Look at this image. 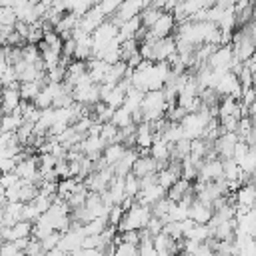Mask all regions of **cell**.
<instances>
[{"label": "cell", "instance_id": "4316f807", "mask_svg": "<svg viewBox=\"0 0 256 256\" xmlns=\"http://www.w3.org/2000/svg\"><path fill=\"white\" fill-rule=\"evenodd\" d=\"M14 30H16L24 40H26V38H28V34H30V24H28V22H22V20H16Z\"/></svg>", "mask_w": 256, "mask_h": 256}, {"label": "cell", "instance_id": "6da1fadb", "mask_svg": "<svg viewBox=\"0 0 256 256\" xmlns=\"http://www.w3.org/2000/svg\"><path fill=\"white\" fill-rule=\"evenodd\" d=\"M150 156L158 162V170L164 168V166L170 162V156H172V144L166 142L164 138L156 136L154 142L150 144Z\"/></svg>", "mask_w": 256, "mask_h": 256}, {"label": "cell", "instance_id": "7402d4cb", "mask_svg": "<svg viewBox=\"0 0 256 256\" xmlns=\"http://www.w3.org/2000/svg\"><path fill=\"white\" fill-rule=\"evenodd\" d=\"M58 242H60V232H50L48 236H44L42 240H40V244H42V248H44V252H50L52 248H56L58 246Z\"/></svg>", "mask_w": 256, "mask_h": 256}, {"label": "cell", "instance_id": "603a6c76", "mask_svg": "<svg viewBox=\"0 0 256 256\" xmlns=\"http://www.w3.org/2000/svg\"><path fill=\"white\" fill-rule=\"evenodd\" d=\"M54 196H56V194H54ZM54 196H46V194H40V192H38V196H36L32 202H34V206L40 210V214H44V212L52 206V198H54Z\"/></svg>", "mask_w": 256, "mask_h": 256}, {"label": "cell", "instance_id": "4dcf8cb0", "mask_svg": "<svg viewBox=\"0 0 256 256\" xmlns=\"http://www.w3.org/2000/svg\"><path fill=\"white\" fill-rule=\"evenodd\" d=\"M2 114H4V112H2V108H0V116H2Z\"/></svg>", "mask_w": 256, "mask_h": 256}, {"label": "cell", "instance_id": "44dd1931", "mask_svg": "<svg viewBox=\"0 0 256 256\" xmlns=\"http://www.w3.org/2000/svg\"><path fill=\"white\" fill-rule=\"evenodd\" d=\"M238 82H240L242 88H250V86H254V72L250 70V66H248L246 62H244L242 70L238 72Z\"/></svg>", "mask_w": 256, "mask_h": 256}, {"label": "cell", "instance_id": "f546056e", "mask_svg": "<svg viewBox=\"0 0 256 256\" xmlns=\"http://www.w3.org/2000/svg\"><path fill=\"white\" fill-rule=\"evenodd\" d=\"M252 124H254V130H256V116H252Z\"/></svg>", "mask_w": 256, "mask_h": 256}, {"label": "cell", "instance_id": "ac0fdd59", "mask_svg": "<svg viewBox=\"0 0 256 256\" xmlns=\"http://www.w3.org/2000/svg\"><path fill=\"white\" fill-rule=\"evenodd\" d=\"M124 190H126L128 196H134V198H136V194L140 192V178L134 176L132 172H128V174L124 176Z\"/></svg>", "mask_w": 256, "mask_h": 256}, {"label": "cell", "instance_id": "52a82bcc", "mask_svg": "<svg viewBox=\"0 0 256 256\" xmlns=\"http://www.w3.org/2000/svg\"><path fill=\"white\" fill-rule=\"evenodd\" d=\"M234 198H236V204H242V206L252 208V206L256 204V184H254V182L242 184V186L234 192Z\"/></svg>", "mask_w": 256, "mask_h": 256}, {"label": "cell", "instance_id": "8fae6325", "mask_svg": "<svg viewBox=\"0 0 256 256\" xmlns=\"http://www.w3.org/2000/svg\"><path fill=\"white\" fill-rule=\"evenodd\" d=\"M110 122H112L114 126H118V128H128V126L134 124V122H132V112H130L126 106H120V108L114 110Z\"/></svg>", "mask_w": 256, "mask_h": 256}, {"label": "cell", "instance_id": "7a4b0ae2", "mask_svg": "<svg viewBox=\"0 0 256 256\" xmlns=\"http://www.w3.org/2000/svg\"><path fill=\"white\" fill-rule=\"evenodd\" d=\"M20 90L18 86H2V92H0V108L2 112H14V110H20Z\"/></svg>", "mask_w": 256, "mask_h": 256}, {"label": "cell", "instance_id": "ffe728a7", "mask_svg": "<svg viewBox=\"0 0 256 256\" xmlns=\"http://www.w3.org/2000/svg\"><path fill=\"white\" fill-rule=\"evenodd\" d=\"M172 240H182L184 238V228L180 222H164V228H162Z\"/></svg>", "mask_w": 256, "mask_h": 256}, {"label": "cell", "instance_id": "1f68e13d", "mask_svg": "<svg viewBox=\"0 0 256 256\" xmlns=\"http://www.w3.org/2000/svg\"><path fill=\"white\" fill-rule=\"evenodd\" d=\"M0 92H2V84H0Z\"/></svg>", "mask_w": 256, "mask_h": 256}, {"label": "cell", "instance_id": "5b68a950", "mask_svg": "<svg viewBox=\"0 0 256 256\" xmlns=\"http://www.w3.org/2000/svg\"><path fill=\"white\" fill-rule=\"evenodd\" d=\"M162 196H166V190H164L158 182H154V184H148V186L140 188V192L136 194V202H138V204L152 206V204H154L156 200H160Z\"/></svg>", "mask_w": 256, "mask_h": 256}, {"label": "cell", "instance_id": "7c38bea8", "mask_svg": "<svg viewBox=\"0 0 256 256\" xmlns=\"http://www.w3.org/2000/svg\"><path fill=\"white\" fill-rule=\"evenodd\" d=\"M160 138H164V140L170 142V144H174L176 140L184 138V128H182V124H180V122H170V120H168V126L164 128V132L160 134Z\"/></svg>", "mask_w": 256, "mask_h": 256}, {"label": "cell", "instance_id": "83f0119b", "mask_svg": "<svg viewBox=\"0 0 256 256\" xmlns=\"http://www.w3.org/2000/svg\"><path fill=\"white\" fill-rule=\"evenodd\" d=\"M142 60H144V58H142V54H140V52L136 50L134 54H130V56L126 58V64H128V66H130V68L134 70V68H138V64H140Z\"/></svg>", "mask_w": 256, "mask_h": 256}, {"label": "cell", "instance_id": "5bb4252c", "mask_svg": "<svg viewBox=\"0 0 256 256\" xmlns=\"http://www.w3.org/2000/svg\"><path fill=\"white\" fill-rule=\"evenodd\" d=\"M222 166H224V178H226V180H236V178H240L242 168H240V164H238L236 158H224V160H222Z\"/></svg>", "mask_w": 256, "mask_h": 256}, {"label": "cell", "instance_id": "4fadbf2b", "mask_svg": "<svg viewBox=\"0 0 256 256\" xmlns=\"http://www.w3.org/2000/svg\"><path fill=\"white\" fill-rule=\"evenodd\" d=\"M18 90H20V98H22V100H34V98H36V94L42 90V84H40V80L20 82Z\"/></svg>", "mask_w": 256, "mask_h": 256}, {"label": "cell", "instance_id": "2e32d148", "mask_svg": "<svg viewBox=\"0 0 256 256\" xmlns=\"http://www.w3.org/2000/svg\"><path fill=\"white\" fill-rule=\"evenodd\" d=\"M238 164H240L242 172L254 174V170H256V148H248V152L238 160Z\"/></svg>", "mask_w": 256, "mask_h": 256}, {"label": "cell", "instance_id": "3957f363", "mask_svg": "<svg viewBox=\"0 0 256 256\" xmlns=\"http://www.w3.org/2000/svg\"><path fill=\"white\" fill-rule=\"evenodd\" d=\"M176 30V18L172 12H162V16L154 22V26L150 28V32L156 38H164V36H172Z\"/></svg>", "mask_w": 256, "mask_h": 256}, {"label": "cell", "instance_id": "e0dca14e", "mask_svg": "<svg viewBox=\"0 0 256 256\" xmlns=\"http://www.w3.org/2000/svg\"><path fill=\"white\" fill-rule=\"evenodd\" d=\"M114 254L118 256H136L138 254V246L136 244H130V242H122V240H116L114 236Z\"/></svg>", "mask_w": 256, "mask_h": 256}, {"label": "cell", "instance_id": "277c9868", "mask_svg": "<svg viewBox=\"0 0 256 256\" xmlns=\"http://www.w3.org/2000/svg\"><path fill=\"white\" fill-rule=\"evenodd\" d=\"M212 214H214L212 204L202 202L200 198H194V202H192L190 208H188V216H190L194 222H198V224H208V220L212 218Z\"/></svg>", "mask_w": 256, "mask_h": 256}, {"label": "cell", "instance_id": "d6986e66", "mask_svg": "<svg viewBox=\"0 0 256 256\" xmlns=\"http://www.w3.org/2000/svg\"><path fill=\"white\" fill-rule=\"evenodd\" d=\"M32 102H34V106H36V108H40V110L52 108V94H50L46 88H42V90L36 94V98H34Z\"/></svg>", "mask_w": 256, "mask_h": 256}, {"label": "cell", "instance_id": "f1b7e54d", "mask_svg": "<svg viewBox=\"0 0 256 256\" xmlns=\"http://www.w3.org/2000/svg\"><path fill=\"white\" fill-rule=\"evenodd\" d=\"M248 114H250V116H256V98H254L252 104L248 106Z\"/></svg>", "mask_w": 256, "mask_h": 256}, {"label": "cell", "instance_id": "484cf974", "mask_svg": "<svg viewBox=\"0 0 256 256\" xmlns=\"http://www.w3.org/2000/svg\"><path fill=\"white\" fill-rule=\"evenodd\" d=\"M76 46H78V42L70 36V38H66L64 40V46H62V54L64 56H68V58H72L74 56V52H76Z\"/></svg>", "mask_w": 256, "mask_h": 256}, {"label": "cell", "instance_id": "ba28073f", "mask_svg": "<svg viewBox=\"0 0 256 256\" xmlns=\"http://www.w3.org/2000/svg\"><path fill=\"white\" fill-rule=\"evenodd\" d=\"M154 132L150 122H140L136 124V146L138 148H150V144L154 142Z\"/></svg>", "mask_w": 256, "mask_h": 256}, {"label": "cell", "instance_id": "d4e9b609", "mask_svg": "<svg viewBox=\"0 0 256 256\" xmlns=\"http://www.w3.org/2000/svg\"><path fill=\"white\" fill-rule=\"evenodd\" d=\"M24 254H46V252H44V248H42L40 240H38V238H34V236H30L28 246L24 248Z\"/></svg>", "mask_w": 256, "mask_h": 256}, {"label": "cell", "instance_id": "cb8c5ba5", "mask_svg": "<svg viewBox=\"0 0 256 256\" xmlns=\"http://www.w3.org/2000/svg\"><path fill=\"white\" fill-rule=\"evenodd\" d=\"M122 216H124V208H122L120 204H114V206L108 210V214H106L108 224H112V226H118V222L122 220Z\"/></svg>", "mask_w": 256, "mask_h": 256}, {"label": "cell", "instance_id": "9a60e30c", "mask_svg": "<svg viewBox=\"0 0 256 256\" xmlns=\"http://www.w3.org/2000/svg\"><path fill=\"white\" fill-rule=\"evenodd\" d=\"M10 234H12V240L32 236V222H28V220H18L14 226H10Z\"/></svg>", "mask_w": 256, "mask_h": 256}, {"label": "cell", "instance_id": "8992f818", "mask_svg": "<svg viewBox=\"0 0 256 256\" xmlns=\"http://www.w3.org/2000/svg\"><path fill=\"white\" fill-rule=\"evenodd\" d=\"M158 172V162L150 156V154H144V156H138L132 164V174L142 178V176H148V174H156Z\"/></svg>", "mask_w": 256, "mask_h": 256}, {"label": "cell", "instance_id": "30bf717a", "mask_svg": "<svg viewBox=\"0 0 256 256\" xmlns=\"http://www.w3.org/2000/svg\"><path fill=\"white\" fill-rule=\"evenodd\" d=\"M162 12H164V10H162V8H156V6H146V8H142L140 14H138L142 26H144V28H152L154 22L162 16Z\"/></svg>", "mask_w": 256, "mask_h": 256}, {"label": "cell", "instance_id": "9c48e42d", "mask_svg": "<svg viewBox=\"0 0 256 256\" xmlns=\"http://www.w3.org/2000/svg\"><path fill=\"white\" fill-rule=\"evenodd\" d=\"M124 152H126V146H124L122 142H112V144H106V146H104L102 156H104V160H106L110 166H114V164L124 156Z\"/></svg>", "mask_w": 256, "mask_h": 256}]
</instances>
